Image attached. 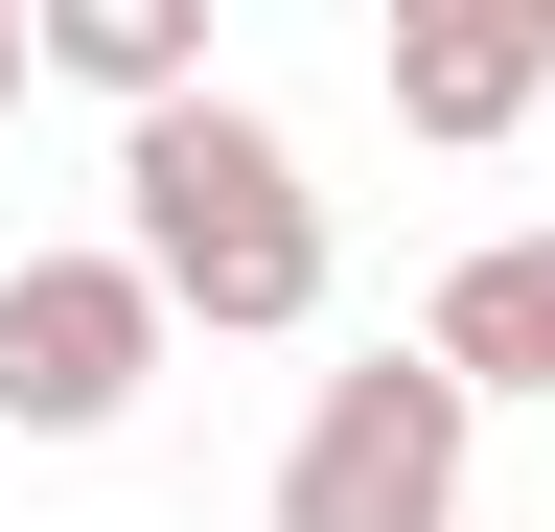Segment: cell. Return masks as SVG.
<instances>
[{
  "mask_svg": "<svg viewBox=\"0 0 555 532\" xmlns=\"http://www.w3.org/2000/svg\"><path fill=\"white\" fill-rule=\"evenodd\" d=\"M24 70H47V0H0V116H24Z\"/></svg>",
  "mask_w": 555,
  "mask_h": 532,
  "instance_id": "cell-7",
  "label": "cell"
},
{
  "mask_svg": "<svg viewBox=\"0 0 555 532\" xmlns=\"http://www.w3.org/2000/svg\"><path fill=\"white\" fill-rule=\"evenodd\" d=\"M532 163H555V140H532Z\"/></svg>",
  "mask_w": 555,
  "mask_h": 532,
  "instance_id": "cell-8",
  "label": "cell"
},
{
  "mask_svg": "<svg viewBox=\"0 0 555 532\" xmlns=\"http://www.w3.org/2000/svg\"><path fill=\"white\" fill-rule=\"evenodd\" d=\"M416 348H440L463 393H555V232H486L440 301H416Z\"/></svg>",
  "mask_w": 555,
  "mask_h": 532,
  "instance_id": "cell-5",
  "label": "cell"
},
{
  "mask_svg": "<svg viewBox=\"0 0 555 532\" xmlns=\"http://www.w3.org/2000/svg\"><path fill=\"white\" fill-rule=\"evenodd\" d=\"M116 185H139V232H116V255H139L185 324H232V348L324 324V185H301V140H278L255 93L139 116V140H116Z\"/></svg>",
  "mask_w": 555,
  "mask_h": 532,
  "instance_id": "cell-1",
  "label": "cell"
},
{
  "mask_svg": "<svg viewBox=\"0 0 555 532\" xmlns=\"http://www.w3.org/2000/svg\"><path fill=\"white\" fill-rule=\"evenodd\" d=\"M393 116L416 140H555V0H416L393 24Z\"/></svg>",
  "mask_w": 555,
  "mask_h": 532,
  "instance_id": "cell-4",
  "label": "cell"
},
{
  "mask_svg": "<svg viewBox=\"0 0 555 532\" xmlns=\"http://www.w3.org/2000/svg\"><path fill=\"white\" fill-rule=\"evenodd\" d=\"M163 278L139 255H0V440H116L163 371Z\"/></svg>",
  "mask_w": 555,
  "mask_h": 532,
  "instance_id": "cell-3",
  "label": "cell"
},
{
  "mask_svg": "<svg viewBox=\"0 0 555 532\" xmlns=\"http://www.w3.org/2000/svg\"><path fill=\"white\" fill-rule=\"evenodd\" d=\"M463 440H486V393H463L440 348L324 371L301 440H278V532H463Z\"/></svg>",
  "mask_w": 555,
  "mask_h": 532,
  "instance_id": "cell-2",
  "label": "cell"
},
{
  "mask_svg": "<svg viewBox=\"0 0 555 532\" xmlns=\"http://www.w3.org/2000/svg\"><path fill=\"white\" fill-rule=\"evenodd\" d=\"M47 70L116 93V116H185L208 93V0H47Z\"/></svg>",
  "mask_w": 555,
  "mask_h": 532,
  "instance_id": "cell-6",
  "label": "cell"
}]
</instances>
